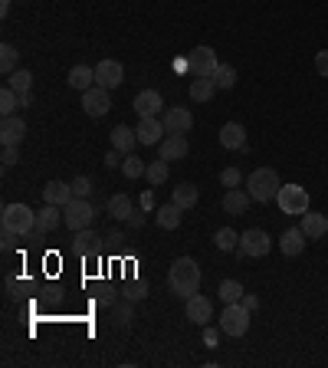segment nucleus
I'll use <instances>...</instances> for the list:
<instances>
[{"label":"nucleus","instance_id":"nucleus-21","mask_svg":"<svg viewBox=\"0 0 328 368\" xmlns=\"http://www.w3.org/2000/svg\"><path fill=\"white\" fill-rule=\"evenodd\" d=\"M305 230L302 227H289V230H282V237H279V247H282V254L286 256H299L302 250H305Z\"/></svg>","mask_w":328,"mask_h":368},{"label":"nucleus","instance_id":"nucleus-19","mask_svg":"<svg viewBox=\"0 0 328 368\" xmlns=\"http://www.w3.org/2000/svg\"><path fill=\"white\" fill-rule=\"evenodd\" d=\"M73 198H75L73 184H66V181H49L47 188H43V204H56V208H66Z\"/></svg>","mask_w":328,"mask_h":368},{"label":"nucleus","instance_id":"nucleus-8","mask_svg":"<svg viewBox=\"0 0 328 368\" xmlns=\"http://www.w3.org/2000/svg\"><path fill=\"white\" fill-rule=\"evenodd\" d=\"M269 247H272V240H269V234L266 230H256V227H250L246 234H240V254L243 256H266L269 254Z\"/></svg>","mask_w":328,"mask_h":368},{"label":"nucleus","instance_id":"nucleus-13","mask_svg":"<svg viewBox=\"0 0 328 368\" xmlns=\"http://www.w3.org/2000/svg\"><path fill=\"white\" fill-rule=\"evenodd\" d=\"M184 316H188L194 326H207V322L214 319V306H210V299L200 293H194L190 299H184Z\"/></svg>","mask_w":328,"mask_h":368},{"label":"nucleus","instance_id":"nucleus-16","mask_svg":"<svg viewBox=\"0 0 328 368\" xmlns=\"http://www.w3.org/2000/svg\"><path fill=\"white\" fill-rule=\"evenodd\" d=\"M188 151H190V145H188V138H184V135H164V142L158 145V155L164 161L188 158Z\"/></svg>","mask_w":328,"mask_h":368},{"label":"nucleus","instance_id":"nucleus-34","mask_svg":"<svg viewBox=\"0 0 328 368\" xmlns=\"http://www.w3.org/2000/svg\"><path fill=\"white\" fill-rule=\"evenodd\" d=\"M17 109H20V93H13V89H4L0 93V115L7 119V115H17Z\"/></svg>","mask_w":328,"mask_h":368},{"label":"nucleus","instance_id":"nucleus-33","mask_svg":"<svg viewBox=\"0 0 328 368\" xmlns=\"http://www.w3.org/2000/svg\"><path fill=\"white\" fill-rule=\"evenodd\" d=\"M168 165H171V161H164V158L151 161L148 171H145V178H148V184H164V181H168Z\"/></svg>","mask_w":328,"mask_h":368},{"label":"nucleus","instance_id":"nucleus-44","mask_svg":"<svg viewBox=\"0 0 328 368\" xmlns=\"http://www.w3.org/2000/svg\"><path fill=\"white\" fill-rule=\"evenodd\" d=\"M315 73L328 79V49H319V53H315Z\"/></svg>","mask_w":328,"mask_h":368},{"label":"nucleus","instance_id":"nucleus-4","mask_svg":"<svg viewBox=\"0 0 328 368\" xmlns=\"http://www.w3.org/2000/svg\"><path fill=\"white\" fill-rule=\"evenodd\" d=\"M250 316H253V312L246 309L243 302H226L224 312H220V332L240 339V336H246V329H250Z\"/></svg>","mask_w":328,"mask_h":368},{"label":"nucleus","instance_id":"nucleus-36","mask_svg":"<svg viewBox=\"0 0 328 368\" xmlns=\"http://www.w3.org/2000/svg\"><path fill=\"white\" fill-rule=\"evenodd\" d=\"M217 296H220L224 302H240V299H243V286L236 283V280H224L220 290H217Z\"/></svg>","mask_w":328,"mask_h":368},{"label":"nucleus","instance_id":"nucleus-32","mask_svg":"<svg viewBox=\"0 0 328 368\" xmlns=\"http://www.w3.org/2000/svg\"><path fill=\"white\" fill-rule=\"evenodd\" d=\"M17 59H20L17 47H13V43H4V47H0V73L10 76L13 69H17Z\"/></svg>","mask_w":328,"mask_h":368},{"label":"nucleus","instance_id":"nucleus-46","mask_svg":"<svg viewBox=\"0 0 328 368\" xmlns=\"http://www.w3.org/2000/svg\"><path fill=\"white\" fill-rule=\"evenodd\" d=\"M105 168H122V151H109V155H105Z\"/></svg>","mask_w":328,"mask_h":368},{"label":"nucleus","instance_id":"nucleus-30","mask_svg":"<svg viewBox=\"0 0 328 368\" xmlns=\"http://www.w3.org/2000/svg\"><path fill=\"white\" fill-rule=\"evenodd\" d=\"M171 201H174L178 208L190 210L197 204V188H194V184H178V188H174V194H171Z\"/></svg>","mask_w":328,"mask_h":368},{"label":"nucleus","instance_id":"nucleus-43","mask_svg":"<svg viewBox=\"0 0 328 368\" xmlns=\"http://www.w3.org/2000/svg\"><path fill=\"white\" fill-rule=\"evenodd\" d=\"M0 161H4V168H13V165H17V145H4Z\"/></svg>","mask_w":328,"mask_h":368},{"label":"nucleus","instance_id":"nucleus-2","mask_svg":"<svg viewBox=\"0 0 328 368\" xmlns=\"http://www.w3.org/2000/svg\"><path fill=\"white\" fill-rule=\"evenodd\" d=\"M279 188H282V181H279V174H276V168H256L253 174L246 178V191H250V198H253L256 204L276 201Z\"/></svg>","mask_w":328,"mask_h":368},{"label":"nucleus","instance_id":"nucleus-40","mask_svg":"<svg viewBox=\"0 0 328 368\" xmlns=\"http://www.w3.org/2000/svg\"><path fill=\"white\" fill-rule=\"evenodd\" d=\"M95 302H99V306H109V309H112L115 302H119V290H115V286H102V290L95 293Z\"/></svg>","mask_w":328,"mask_h":368},{"label":"nucleus","instance_id":"nucleus-47","mask_svg":"<svg viewBox=\"0 0 328 368\" xmlns=\"http://www.w3.org/2000/svg\"><path fill=\"white\" fill-rule=\"evenodd\" d=\"M240 302H243V306H246L250 312L260 309V296H253V293H243V299H240Z\"/></svg>","mask_w":328,"mask_h":368},{"label":"nucleus","instance_id":"nucleus-29","mask_svg":"<svg viewBox=\"0 0 328 368\" xmlns=\"http://www.w3.org/2000/svg\"><path fill=\"white\" fill-rule=\"evenodd\" d=\"M214 244H217V250L230 254V250H236V247H240V234H236L233 227H220V230L214 234Z\"/></svg>","mask_w":328,"mask_h":368},{"label":"nucleus","instance_id":"nucleus-49","mask_svg":"<svg viewBox=\"0 0 328 368\" xmlns=\"http://www.w3.org/2000/svg\"><path fill=\"white\" fill-rule=\"evenodd\" d=\"M13 237H17V234H10V230H4V240H0V247H4V254H10V250H13Z\"/></svg>","mask_w":328,"mask_h":368},{"label":"nucleus","instance_id":"nucleus-53","mask_svg":"<svg viewBox=\"0 0 328 368\" xmlns=\"http://www.w3.org/2000/svg\"><path fill=\"white\" fill-rule=\"evenodd\" d=\"M10 13V0H0V17H7Z\"/></svg>","mask_w":328,"mask_h":368},{"label":"nucleus","instance_id":"nucleus-39","mask_svg":"<svg viewBox=\"0 0 328 368\" xmlns=\"http://www.w3.org/2000/svg\"><path fill=\"white\" fill-rule=\"evenodd\" d=\"M122 296H125V299H131V302L145 299V296H148V283H141V280H131V283L122 286Z\"/></svg>","mask_w":328,"mask_h":368},{"label":"nucleus","instance_id":"nucleus-3","mask_svg":"<svg viewBox=\"0 0 328 368\" xmlns=\"http://www.w3.org/2000/svg\"><path fill=\"white\" fill-rule=\"evenodd\" d=\"M0 224H4V230H10V234L27 237L37 230V210H30L27 204H7L4 214H0Z\"/></svg>","mask_w":328,"mask_h":368},{"label":"nucleus","instance_id":"nucleus-7","mask_svg":"<svg viewBox=\"0 0 328 368\" xmlns=\"http://www.w3.org/2000/svg\"><path fill=\"white\" fill-rule=\"evenodd\" d=\"M188 69H190V76H210L214 79L217 69H220V59H217V53L210 47H197V49H190Z\"/></svg>","mask_w":328,"mask_h":368},{"label":"nucleus","instance_id":"nucleus-18","mask_svg":"<svg viewBox=\"0 0 328 368\" xmlns=\"http://www.w3.org/2000/svg\"><path fill=\"white\" fill-rule=\"evenodd\" d=\"M23 135H27V122H23L20 115H7V119L0 122V142L4 145H20Z\"/></svg>","mask_w":328,"mask_h":368},{"label":"nucleus","instance_id":"nucleus-50","mask_svg":"<svg viewBox=\"0 0 328 368\" xmlns=\"http://www.w3.org/2000/svg\"><path fill=\"white\" fill-rule=\"evenodd\" d=\"M141 204H145V210H158V208H154V194H151V191L141 194Z\"/></svg>","mask_w":328,"mask_h":368},{"label":"nucleus","instance_id":"nucleus-23","mask_svg":"<svg viewBox=\"0 0 328 368\" xmlns=\"http://www.w3.org/2000/svg\"><path fill=\"white\" fill-rule=\"evenodd\" d=\"M299 227L305 230V237H309V240H322V237L328 234V218H325V214H315V210H305Z\"/></svg>","mask_w":328,"mask_h":368},{"label":"nucleus","instance_id":"nucleus-9","mask_svg":"<svg viewBox=\"0 0 328 368\" xmlns=\"http://www.w3.org/2000/svg\"><path fill=\"white\" fill-rule=\"evenodd\" d=\"M83 109H85V115H89V119H102V115H109V109H112L109 89H102V85L85 89V93H83Z\"/></svg>","mask_w":328,"mask_h":368},{"label":"nucleus","instance_id":"nucleus-45","mask_svg":"<svg viewBox=\"0 0 328 368\" xmlns=\"http://www.w3.org/2000/svg\"><path fill=\"white\" fill-rule=\"evenodd\" d=\"M217 339H220V332L210 329V326H204V345H207V349H217V345H220Z\"/></svg>","mask_w":328,"mask_h":368},{"label":"nucleus","instance_id":"nucleus-26","mask_svg":"<svg viewBox=\"0 0 328 368\" xmlns=\"http://www.w3.org/2000/svg\"><path fill=\"white\" fill-rule=\"evenodd\" d=\"M214 93H217V83L210 76H194V79H190V99H194V102H210Z\"/></svg>","mask_w":328,"mask_h":368},{"label":"nucleus","instance_id":"nucleus-5","mask_svg":"<svg viewBox=\"0 0 328 368\" xmlns=\"http://www.w3.org/2000/svg\"><path fill=\"white\" fill-rule=\"evenodd\" d=\"M276 204H279L282 214H292V218H302L309 210V191L302 184H282L279 194H276Z\"/></svg>","mask_w":328,"mask_h":368},{"label":"nucleus","instance_id":"nucleus-17","mask_svg":"<svg viewBox=\"0 0 328 368\" xmlns=\"http://www.w3.org/2000/svg\"><path fill=\"white\" fill-rule=\"evenodd\" d=\"M59 224H63V208L43 204V208L37 210V230H33V234H53Z\"/></svg>","mask_w":328,"mask_h":368},{"label":"nucleus","instance_id":"nucleus-20","mask_svg":"<svg viewBox=\"0 0 328 368\" xmlns=\"http://www.w3.org/2000/svg\"><path fill=\"white\" fill-rule=\"evenodd\" d=\"M220 145L226 151H243L246 148V129L240 122H226L220 129Z\"/></svg>","mask_w":328,"mask_h":368},{"label":"nucleus","instance_id":"nucleus-15","mask_svg":"<svg viewBox=\"0 0 328 368\" xmlns=\"http://www.w3.org/2000/svg\"><path fill=\"white\" fill-rule=\"evenodd\" d=\"M135 135H138V145H161L164 135H168V129H164L161 119H141Z\"/></svg>","mask_w":328,"mask_h":368},{"label":"nucleus","instance_id":"nucleus-38","mask_svg":"<svg viewBox=\"0 0 328 368\" xmlns=\"http://www.w3.org/2000/svg\"><path fill=\"white\" fill-rule=\"evenodd\" d=\"M214 83H217V89H233V85H236V69L220 63V69H217V76H214Z\"/></svg>","mask_w":328,"mask_h":368},{"label":"nucleus","instance_id":"nucleus-35","mask_svg":"<svg viewBox=\"0 0 328 368\" xmlns=\"http://www.w3.org/2000/svg\"><path fill=\"white\" fill-rule=\"evenodd\" d=\"M122 171H125V178H128V181H135V178H145V171H148V165H145L141 158H135V155H125Z\"/></svg>","mask_w":328,"mask_h":368},{"label":"nucleus","instance_id":"nucleus-51","mask_svg":"<svg viewBox=\"0 0 328 368\" xmlns=\"http://www.w3.org/2000/svg\"><path fill=\"white\" fill-rule=\"evenodd\" d=\"M128 224H131V227H141V224H145V214H141V210H131Z\"/></svg>","mask_w":328,"mask_h":368},{"label":"nucleus","instance_id":"nucleus-6","mask_svg":"<svg viewBox=\"0 0 328 368\" xmlns=\"http://www.w3.org/2000/svg\"><path fill=\"white\" fill-rule=\"evenodd\" d=\"M92 220H95V208H92V204H89L85 198H73V201H69V204L63 208V224L69 227L73 234H75V230H85V227L92 224Z\"/></svg>","mask_w":328,"mask_h":368},{"label":"nucleus","instance_id":"nucleus-28","mask_svg":"<svg viewBox=\"0 0 328 368\" xmlns=\"http://www.w3.org/2000/svg\"><path fill=\"white\" fill-rule=\"evenodd\" d=\"M105 210H109V218H112V220H128L135 208H131L128 194H112V198H109V208H105Z\"/></svg>","mask_w":328,"mask_h":368},{"label":"nucleus","instance_id":"nucleus-12","mask_svg":"<svg viewBox=\"0 0 328 368\" xmlns=\"http://www.w3.org/2000/svg\"><path fill=\"white\" fill-rule=\"evenodd\" d=\"M125 83V69L119 59H102L99 66H95V85H102V89H115V85Z\"/></svg>","mask_w":328,"mask_h":368},{"label":"nucleus","instance_id":"nucleus-27","mask_svg":"<svg viewBox=\"0 0 328 368\" xmlns=\"http://www.w3.org/2000/svg\"><path fill=\"white\" fill-rule=\"evenodd\" d=\"M69 85H73L75 93H85V89H92L95 85V69L92 66H73L69 69Z\"/></svg>","mask_w":328,"mask_h":368},{"label":"nucleus","instance_id":"nucleus-14","mask_svg":"<svg viewBox=\"0 0 328 368\" xmlns=\"http://www.w3.org/2000/svg\"><path fill=\"white\" fill-rule=\"evenodd\" d=\"M73 254L75 256H85V260H89V256H99V247H102V240H99V234H95V230H89V227H85V230H75V237H73Z\"/></svg>","mask_w":328,"mask_h":368},{"label":"nucleus","instance_id":"nucleus-48","mask_svg":"<svg viewBox=\"0 0 328 368\" xmlns=\"http://www.w3.org/2000/svg\"><path fill=\"white\" fill-rule=\"evenodd\" d=\"M47 299L53 302V306H59V302H63V290H59V286H49V293H47Z\"/></svg>","mask_w":328,"mask_h":368},{"label":"nucleus","instance_id":"nucleus-22","mask_svg":"<svg viewBox=\"0 0 328 368\" xmlns=\"http://www.w3.org/2000/svg\"><path fill=\"white\" fill-rule=\"evenodd\" d=\"M250 191H240V188H226L224 194V210L226 214H233V218H240V214H246L250 210Z\"/></svg>","mask_w":328,"mask_h":368},{"label":"nucleus","instance_id":"nucleus-41","mask_svg":"<svg viewBox=\"0 0 328 368\" xmlns=\"http://www.w3.org/2000/svg\"><path fill=\"white\" fill-rule=\"evenodd\" d=\"M73 194L75 198H89V194H92V178H85V174L73 178Z\"/></svg>","mask_w":328,"mask_h":368},{"label":"nucleus","instance_id":"nucleus-1","mask_svg":"<svg viewBox=\"0 0 328 368\" xmlns=\"http://www.w3.org/2000/svg\"><path fill=\"white\" fill-rule=\"evenodd\" d=\"M168 290L178 299H190V296L200 290V266L190 260V256H178L168 270Z\"/></svg>","mask_w":328,"mask_h":368},{"label":"nucleus","instance_id":"nucleus-31","mask_svg":"<svg viewBox=\"0 0 328 368\" xmlns=\"http://www.w3.org/2000/svg\"><path fill=\"white\" fill-rule=\"evenodd\" d=\"M7 79H10L7 85L13 93H30V89H33V73H30V69H13Z\"/></svg>","mask_w":328,"mask_h":368},{"label":"nucleus","instance_id":"nucleus-25","mask_svg":"<svg viewBox=\"0 0 328 368\" xmlns=\"http://www.w3.org/2000/svg\"><path fill=\"white\" fill-rule=\"evenodd\" d=\"M135 145H138V135H135V129H128V125H115V129H112V148L122 151V155H131V151H135Z\"/></svg>","mask_w":328,"mask_h":368},{"label":"nucleus","instance_id":"nucleus-10","mask_svg":"<svg viewBox=\"0 0 328 368\" xmlns=\"http://www.w3.org/2000/svg\"><path fill=\"white\" fill-rule=\"evenodd\" d=\"M131 109H135V115H138V119H158L161 109H164V99H161L158 89H145V93L135 95Z\"/></svg>","mask_w":328,"mask_h":368},{"label":"nucleus","instance_id":"nucleus-42","mask_svg":"<svg viewBox=\"0 0 328 368\" xmlns=\"http://www.w3.org/2000/svg\"><path fill=\"white\" fill-rule=\"evenodd\" d=\"M240 181H243L240 168H224V171H220V184H226V188H236Z\"/></svg>","mask_w":328,"mask_h":368},{"label":"nucleus","instance_id":"nucleus-11","mask_svg":"<svg viewBox=\"0 0 328 368\" xmlns=\"http://www.w3.org/2000/svg\"><path fill=\"white\" fill-rule=\"evenodd\" d=\"M161 122H164L168 135H184V132H190L194 115H190V109H184V105H171V109H164Z\"/></svg>","mask_w":328,"mask_h":368},{"label":"nucleus","instance_id":"nucleus-24","mask_svg":"<svg viewBox=\"0 0 328 368\" xmlns=\"http://www.w3.org/2000/svg\"><path fill=\"white\" fill-rule=\"evenodd\" d=\"M154 220H158V227H164V230H178L181 220H184V208H178V204L171 201V204L154 210Z\"/></svg>","mask_w":328,"mask_h":368},{"label":"nucleus","instance_id":"nucleus-52","mask_svg":"<svg viewBox=\"0 0 328 368\" xmlns=\"http://www.w3.org/2000/svg\"><path fill=\"white\" fill-rule=\"evenodd\" d=\"M30 102H33V95H30V93H20V109H27Z\"/></svg>","mask_w":328,"mask_h":368},{"label":"nucleus","instance_id":"nucleus-37","mask_svg":"<svg viewBox=\"0 0 328 368\" xmlns=\"http://www.w3.org/2000/svg\"><path fill=\"white\" fill-rule=\"evenodd\" d=\"M112 316H115V326H131V319H135V309H131V299H119L112 306Z\"/></svg>","mask_w":328,"mask_h":368}]
</instances>
